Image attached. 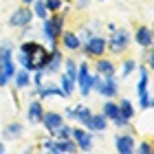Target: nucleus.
Here are the masks:
<instances>
[{"label": "nucleus", "mask_w": 154, "mask_h": 154, "mask_svg": "<svg viewBox=\"0 0 154 154\" xmlns=\"http://www.w3.org/2000/svg\"><path fill=\"white\" fill-rule=\"evenodd\" d=\"M93 90L97 95H101L103 99H117L119 93H121V82H119L117 75L101 77L93 71Z\"/></svg>", "instance_id": "nucleus-1"}, {"label": "nucleus", "mask_w": 154, "mask_h": 154, "mask_svg": "<svg viewBox=\"0 0 154 154\" xmlns=\"http://www.w3.org/2000/svg\"><path fill=\"white\" fill-rule=\"evenodd\" d=\"M101 115L108 119V121H112L115 117H119V103L115 99H103L101 103Z\"/></svg>", "instance_id": "nucleus-23"}, {"label": "nucleus", "mask_w": 154, "mask_h": 154, "mask_svg": "<svg viewBox=\"0 0 154 154\" xmlns=\"http://www.w3.org/2000/svg\"><path fill=\"white\" fill-rule=\"evenodd\" d=\"M62 64H64V51L57 46V48H48V62L46 66L42 68L46 77H55L57 73H62Z\"/></svg>", "instance_id": "nucleus-8"}, {"label": "nucleus", "mask_w": 154, "mask_h": 154, "mask_svg": "<svg viewBox=\"0 0 154 154\" xmlns=\"http://www.w3.org/2000/svg\"><path fill=\"white\" fill-rule=\"evenodd\" d=\"M26 121H29V125H40L42 121V115H44V103H42L40 97H29V103H26Z\"/></svg>", "instance_id": "nucleus-10"}, {"label": "nucleus", "mask_w": 154, "mask_h": 154, "mask_svg": "<svg viewBox=\"0 0 154 154\" xmlns=\"http://www.w3.org/2000/svg\"><path fill=\"white\" fill-rule=\"evenodd\" d=\"M20 2H22V5H26V7H31V5H33V0H20Z\"/></svg>", "instance_id": "nucleus-38"}, {"label": "nucleus", "mask_w": 154, "mask_h": 154, "mask_svg": "<svg viewBox=\"0 0 154 154\" xmlns=\"http://www.w3.org/2000/svg\"><path fill=\"white\" fill-rule=\"evenodd\" d=\"M33 26L31 24H26V26H22V29H20V33H18V40H29V38H33Z\"/></svg>", "instance_id": "nucleus-34"}, {"label": "nucleus", "mask_w": 154, "mask_h": 154, "mask_svg": "<svg viewBox=\"0 0 154 154\" xmlns=\"http://www.w3.org/2000/svg\"><path fill=\"white\" fill-rule=\"evenodd\" d=\"M112 143H115V152H119V154H132V152H134V145H137L134 130H119L117 134L112 137Z\"/></svg>", "instance_id": "nucleus-6"}, {"label": "nucleus", "mask_w": 154, "mask_h": 154, "mask_svg": "<svg viewBox=\"0 0 154 154\" xmlns=\"http://www.w3.org/2000/svg\"><path fill=\"white\" fill-rule=\"evenodd\" d=\"M22 134H24V123L22 121H9L2 128V132H0L2 141H18V139H22Z\"/></svg>", "instance_id": "nucleus-15"}, {"label": "nucleus", "mask_w": 154, "mask_h": 154, "mask_svg": "<svg viewBox=\"0 0 154 154\" xmlns=\"http://www.w3.org/2000/svg\"><path fill=\"white\" fill-rule=\"evenodd\" d=\"M82 128L95 132V134H101V132H106V128H108V119L103 117L101 112H93V115L86 119V121H84Z\"/></svg>", "instance_id": "nucleus-14"}, {"label": "nucleus", "mask_w": 154, "mask_h": 154, "mask_svg": "<svg viewBox=\"0 0 154 154\" xmlns=\"http://www.w3.org/2000/svg\"><path fill=\"white\" fill-rule=\"evenodd\" d=\"M11 84H13V90H29L31 88V73L18 66L11 77Z\"/></svg>", "instance_id": "nucleus-17"}, {"label": "nucleus", "mask_w": 154, "mask_h": 154, "mask_svg": "<svg viewBox=\"0 0 154 154\" xmlns=\"http://www.w3.org/2000/svg\"><path fill=\"white\" fill-rule=\"evenodd\" d=\"M117 103H119V115H121V117L130 119V121L137 117V108H134V103H132L128 97H121V99H119Z\"/></svg>", "instance_id": "nucleus-22"}, {"label": "nucleus", "mask_w": 154, "mask_h": 154, "mask_svg": "<svg viewBox=\"0 0 154 154\" xmlns=\"http://www.w3.org/2000/svg\"><path fill=\"white\" fill-rule=\"evenodd\" d=\"M132 44V33L125 26H117L115 31H110L106 38V53L110 55H123Z\"/></svg>", "instance_id": "nucleus-2"}, {"label": "nucleus", "mask_w": 154, "mask_h": 154, "mask_svg": "<svg viewBox=\"0 0 154 154\" xmlns=\"http://www.w3.org/2000/svg\"><path fill=\"white\" fill-rule=\"evenodd\" d=\"M152 93L148 90V93H143V95H139V110H143V112H150L152 110Z\"/></svg>", "instance_id": "nucleus-28"}, {"label": "nucleus", "mask_w": 154, "mask_h": 154, "mask_svg": "<svg viewBox=\"0 0 154 154\" xmlns=\"http://www.w3.org/2000/svg\"><path fill=\"white\" fill-rule=\"evenodd\" d=\"M42 46H44L42 42H38L35 38H29V40H20L18 51H20V53H24V55H31V57H33V55H35Z\"/></svg>", "instance_id": "nucleus-20"}, {"label": "nucleus", "mask_w": 154, "mask_h": 154, "mask_svg": "<svg viewBox=\"0 0 154 154\" xmlns=\"http://www.w3.org/2000/svg\"><path fill=\"white\" fill-rule=\"evenodd\" d=\"M99 2H108V0H99Z\"/></svg>", "instance_id": "nucleus-40"}, {"label": "nucleus", "mask_w": 154, "mask_h": 154, "mask_svg": "<svg viewBox=\"0 0 154 154\" xmlns=\"http://www.w3.org/2000/svg\"><path fill=\"white\" fill-rule=\"evenodd\" d=\"M73 110H75V123H79V125H84V121L93 115V108L86 106V103H75Z\"/></svg>", "instance_id": "nucleus-24"}, {"label": "nucleus", "mask_w": 154, "mask_h": 154, "mask_svg": "<svg viewBox=\"0 0 154 154\" xmlns=\"http://www.w3.org/2000/svg\"><path fill=\"white\" fill-rule=\"evenodd\" d=\"M88 26H90L93 31H99V29H101V22H99V20H93V22H90Z\"/></svg>", "instance_id": "nucleus-36"}, {"label": "nucleus", "mask_w": 154, "mask_h": 154, "mask_svg": "<svg viewBox=\"0 0 154 154\" xmlns=\"http://www.w3.org/2000/svg\"><path fill=\"white\" fill-rule=\"evenodd\" d=\"M66 119H64V115L62 112H57V110H44V115H42V121H40V125L46 130V134H55L57 132V128L62 123H64Z\"/></svg>", "instance_id": "nucleus-9"}, {"label": "nucleus", "mask_w": 154, "mask_h": 154, "mask_svg": "<svg viewBox=\"0 0 154 154\" xmlns=\"http://www.w3.org/2000/svg\"><path fill=\"white\" fill-rule=\"evenodd\" d=\"M33 20H35L33 9L26 7V5H20L18 9H13L11 16L7 18V24H9L11 29H22V26H26V24H33Z\"/></svg>", "instance_id": "nucleus-5"}, {"label": "nucleus", "mask_w": 154, "mask_h": 154, "mask_svg": "<svg viewBox=\"0 0 154 154\" xmlns=\"http://www.w3.org/2000/svg\"><path fill=\"white\" fill-rule=\"evenodd\" d=\"M71 134H73V125L68 123V121H64V123L57 128V132H55L53 137H55V139H71Z\"/></svg>", "instance_id": "nucleus-30"}, {"label": "nucleus", "mask_w": 154, "mask_h": 154, "mask_svg": "<svg viewBox=\"0 0 154 154\" xmlns=\"http://www.w3.org/2000/svg\"><path fill=\"white\" fill-rule=\"evenodd\" d=\"M71 139L77 145V152H90L95 148V132H90L82 125H73V134Z\"/></svg>", "instance_id": "nucleus-7"}, {"label": "nucleus", "mask_w": 154, "mask_h": 154, "mask_svg": "<svg viewBox=\"0 0 154 154\" xmlns=\"http://www.w3.org/2000/svg\"><path fill=\"white\" fill-rule=\"evenodd\" d=\"M38 148L42 152H51V154H57V143H55V137H44V139H40V145Z\"/></svg>", "instance_id": "nucleus-26"}, {"label": "nucleus", "mask_w": 154, "mask_h": 154, "mask_svg": "<svg viewBox=\"0 0 154 154\" xmlns=\"http://www.w3.org/2000/svg\"><path fill=\"white\" fill-rule=\"evenodd\" d=\"M75 90L79 93L84 99L93 93V68H90V62H77V77H75Z\"/></svg>", "instance_id": "nucleus-3"}, {"label": "nucleus", "mask_w": 154, "mask_h": 154, "mask_svg": "<svg viewBox=\"0 0 154 154\" xmlns=\"http://www.w3.org/2000/svg\"><path fill=\"white\" fill-rule=\"evenodd\" d=\"M93 71L97 75H101V77H110V75H117V64L110 57H106V55H101V57H95L93 60Z\"/></svg>", "instance_id": "nucleus-13"}, {"label": "nucleus", "mask_w": 154, "mask_h": 154, "mask_svg": "<svg viewBox=\"0 0 154 154\" xmlns=\"http://www.w3.org/2000/svg\"><path fill=\"white\" fill-rule=\"evenodd\" d=\"M137 71H139V82L134 84V93L139 97V95H143V93L150 90V66L137 64Z\"/></svg>", "instance_id": "nucleus-16"}, {"label": "nucleus", "mask_w": 154, "mask_h": 154, "mask_svg": "<svg viewBox=\"0 0 154 154\" xmlns=\"http://www.w3.org/2000/svg\"><path fill=\"white\" fill-rule=\"evenodd\" d=\"M57 143V154H75L77 152V145L73 139H55Z\"/></svg>", "instance_id": "nucleus-25"}, {"label": "nucleus", "mask_w": 154, "mask_h": 154, "mask_svg": "<svg viewBox=\"0 0 154 154\" xmlns=\"http://www.w3.org/2000/svg\"><path fill=\"white\" fill-rule=\"evenodd\" d=\"M60 48L62 51H68V53H79V46H82V40L77 38V31H68L64 29L60 33Z\"/></svg>", "instance_id": "nucleus-11"}, {"label": "nucleus", "mask_w": 154, "mask_h": 154, "mask_svg": "<svg viewBox=\"0 0 154 154\" xmlns=\"http://www.w3.org/2000/svg\"><path fill=\"white\" fill-rule=\"evenodd\" d=\"M106 29H108V31H115L117 24H115V22H106Z\"/></svg>", "instance_id": "nucleus-37"}, {"label": "nucleus", "mask_w": 154, "mask_h": 154, "mask_svg": "<svg viewBox=\"0 0 154 154\" xmlns=\"http://www.w3.org/2000/svg\"><path fill=\"white\" fill-rule=\"evenodd\" d=\"M79 53H82L86 60H95V57H101V55H106V35H99V33H95L90 40L82 42Z\"/></svg>", "instance_id": "nucleus-4"}, {"label": "nucleus", "mask_w": 154, "mask_h": 154, "mask_svg": "<svg viewBox=\"0 0 154 154\" xmlns=\"http://www.w3.org/2000/svg\"><path fill=\"white\" fill-rule=\"evenodd\" d=\"M31 9H33V16H35L38 20H44L48 16V11H46V7H44V0H33Z\"/></svg>", "instance_id": "nucleus-27"}, {"label": "nucleus", "mask_w": 154, "mask_h": 154, "mask_svg": "<svg viewBox=\"0 0 154 154\" xmlns=\"http://www.w3.org/2000/svg\"><path fill=\"white\" fill-rule=\"evenodd\" d=\"M95 33H97V31H93V29H90V26L86 24V26H82V29L77 31V38H79L82 42H86V40H90V38H93Z\"/></svg>", "instance_id": "nucleus-32"}, {"label": "nucleus", "mask_w": 154, "mask_h": 154, "mask_svg": "<svg viewBox=\"0 0 154 154\" xmlns=\"http://www.w3.org/2000/svg\"><path fill=\"white\" fill-rule=\"evenodd\" d=\"M5 150H7V148H5V143H2V141H0V152H5Z\"/></svg>", "instance_id": "nucleus-39"}, {"label": "nucleus", "mask_w": 154, "mask_h": 154, "mask_svg": "<svg viewBox=\"0 0 154 154\" xmlns=\"http://www.w3.org/2000/svg\"><path fill=\"white\" fill-rule=\"evenodd\" d=\"M57 75H60L57 86L62 88V93H64V99H71V97L75 95V79H73V77H68L66 73H57Z\"/></svg>", "instance_id": "nucleus-19"}, {"label": "nucleus", "mask_w": 154, "mask_h": 154, "mask_svg": "<svg viewBox=\"0 0 154 154\" xmlns=\"http://www.w3.org/2000/svg\"><path fill=\"white\" fill-rule=\"evenodd\" d=\"M35 95L40 97V99H48V97H60V99H64V93H62V88L57 86V84H51V82H44L42 86L35 90Z\"/></svg>", "instance_id": "nucleus-18"}, {"label": "nucleus", "mask_w": 154, "mask_h": 154, "mask_svg": "<svg viewBox=\"0 0 154 154\" xmlns=\"http://www.w3.org/2000/svg\"><path fill=\"white\" fill-rule=\"evenodd\" d=\"M75 7H77L79 11H86L88 7H90V0H77V2H75Z\"/></svg>", "instance_id": "nucleus-35"}, {"label": "nucleus", "mask_w": 154, "mask_h": 154, "mask_svg": "<svg viewBox=\"0 0 154 154\" xmlns=\"http://www.w3.org/2000/svg\"><path fill=\"white\" fill-rule=\"evenodd\" d=\"M132 42H134L137 46H141V48L152 46V44H154V33H152V26H148V24H139L137 29L132 31Z\"/></svg>", "instance_id": "nucleus-12"}, {"label": "nucleus", "mask_w": 154, "mask_h": 154, "mask_svg": "<svg viewBox=\"0 0 154 154\" xmlns=\"http://www.w3.org/2000/svg\"><path fill=\"white\" fill-rule=\"evenodd\" d=\"M137 64L139 62L137 60H132V57H125L121 62V66H117V71H119V82H123V79H128V77L137 71Z\"/></svg>", "instance_id": "nucleus-21"}, {"label": "nucleus", "mask_w": 154, "mask_h": 154, "mask_svg": "<svg viewBox=\"0 0 154 154\" xmlns=\"http://www.w3.org/2000/svg\"><path fill=\"white\" fill-rule=\"evenodd\" d=\"M134 152H139V154H154V145L148 141V139H139V143L134 145Z\"/></svg>", "instance_id": "nucleus-29"}, {"label": "nucleus", "mask_w": 154, "mask_h": 154, "mask_svg": "<svg viewBox=\"0 0 154 154\" xmlns=\"http://www.w3.org/2000/svg\"><path fill=\"white\" fill-rule=\"evenodd\" d=\"M64 2H66V0H44V7H46L48 13H55V11L62 9V5H64Z\"/></svg>", "instance_id": "nucleus-31"}, {"label": "nucleus", "mask_w": 154, "mask_h": 154, "mask_svg": "<svg viewBox=\"0 0 154 154\" xmlns=\"http://www.w3.org/2000/svg\"><path fill=\"white\" fill-rule=\"evenodd\" d=\"M141 60H143V64H145V66H150V68H152V62H154V51H152V46H145V48H143Z\"/></svg>", "instance_id": "nucleus-33"}]
</instances>
